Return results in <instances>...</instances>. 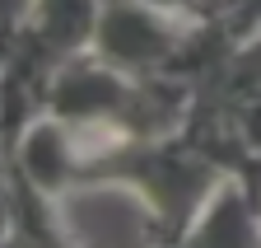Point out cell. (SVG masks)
I'll use <instances>...</instances> for the list:
<instances>
[{"instance_id": "2", "label": "cell", "mask_w": 261, "mask_h": 248, "mask_svg": "<svg viewBox=\"0 0 261 248\" xmlns=\"http://www.w3.org/2000/svg\"><path fill=\"white\" fill-rule=\"evenodd\" d=\"M177 10L149 5V0H98V28H93V52L108 66L126 75H163L168 61L177 56L187 24L173 19Z\"/></svg>"}, {"instance_id": "6", "label": "cell", "mask_w": 261, "mask_h": 248, "mask_svg": "<svg viewBox=\"0 0 261 248\" xmlns=\"http://www.w3.org/2000/svg\"><path fill=\"white\" fill-rule=\"evenodd\" d=\"M149 5H163V10H177V14H205V10H210L205 0H149Z\"/></svg>"}, {"instance_id": "4", "label": "cell", "mask_w": 261, "mask_h": 248, "mask_svg": "<svg viewBox=\"0 0 261 248\" xmlns=\"http://www.w3.org/2000/svg\"><path fill=\"white\" fill-rule=\"evenodd\" d=\"M187 239L191 243H261V206L233 178V183H224V188H215V197L196 215Z\"/></svg>"}, {"instance_id": "5", "label": "cell", "mask_w": 261, "mask_h": 248, "mask_svg": "<svg viewBox=\"0 0 261 248\" xmlns=\"http://www.w3.org/2000/svg\"><path fill=\"white\" fill-rule=\"evenodd\" d=\"M47 42H56L65 56H75L93 42L98 28V0H33V19H28Z\"/></svg>"}, {"instance_id": "1", "label": "cell", "mask_w": 261, "mask_h": 248, "mask_svg": "<svg viewBox=\"0 0 261 248\" xmlns=\"http://www.w3.org/2000/svg\"><path fill=\"white\" fill-rule=\"evenodd\" d=\"M75 131V127H70ZM80 173L75 188H103L126 183L149 206L154 239H187L196 215L215 197L224 169L201 145H191L187 131L173 136H126L117 127H80Z\"/></svg>"}, {"instance_id": "3", "label": "cell", "mask_w": 261, "mask_h": 248, "mask_svg": "<svg viewBox=\"0 0 261 248\" xmlns=\"http://www.w3.org/2000/svg\"><path fill=\"white\" fill-rule=\"evenodd\" d=\"M5 239L10 243H65L51 192L38 188L14 160H5Z\"/></svg>"}]
</instances>
